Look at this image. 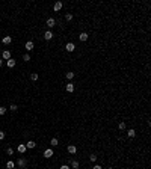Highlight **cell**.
I'll return each mask as SVG.
<instances>
[{"instance_id":"6da1fadb","label":"cell","mask_w":151,"mask_h":169,"mask_svg":"<svg viewBox=\"0 0 151 169\" xmlns=\"http://www.w3.org/2000/svg\"><path fill=\"white\" fill-rule=\"evenodd\" d=\"M65 50H66V52H70V53H72V52H74V50H76V46H74V42H68V44H66V46H65Z\"/></svg>"},{"instance_id":"7a4b0ae2","label":"cell","mask_w":151,"mask_h":169,"mask_svg":"<svg viewBox=\"0 0 151 169\" xmlns=\"http://www.w3.org/2000/svg\"><path fill=\"white\" fill-rule=\"evenodd\" d=\"M2 59L3 60L11 59V52H9V50H3V52H2Z\"/></svg>"},{"instance_id":"3957f363","label":"cell","mask_w":151,"mask_h":169,"mask_svg":"<svg viewBox=\"0 0 151 169\" xmlns=\"http://www.w3.org/2000/svg\"><path fill=\"white\" fill-rule=\"evenodd\" d=\"M17 165H18L20 168H26L27 166V160L26 159H18L17 160Z\"/></svg>"},{"instance_id":"277c9868","label":"cell","mask_w":151,"mask_h":169,"mask_svg":"<svg viewBox=\"0 0 151 169\" xmlns=\"http://www.w3.org/2000/svg\"><path fill=\"white\" fill-rule=\"evenodd\" d=\"M66 151H68L70 154H76L77 148H76V145H68V146H66Z\"/></svg>"},{"instance_id":"5b68a950","label":"cell","mask_w":151,"mask_h":169,"mask_svg":"<svg viewBox=\"0 0 151 169\" xmlns=\"http://www.w3.org/2000/svg\"><path fill=\"white\" fill-rule=\"evenodd\" d=\"M44 157H46V159H50V157H53V150H52V148H47L46 151H44Z\"/></svg>"},{"instance_id":"8992f818","label":"cell","mask_w":151,"mask_h":169,"mask_svg":"<svg viewBox=\"0 0 151 169\" xmlns=\"http://www.w3.org/2000/svg\"><path fill=\"white\" fill-rule=\"evenodd\" d=\"M24 48L27 50V52H32V50H33V41H27L24 44Z\"/></svg>"},{"instance_id":"52a82bcc","label":"cell","mask_w":151,"mask_h":169,"mask_svg":"<svg viewBox=\"0 0 151 169\" xmlns=\"http://www.w3.org/2000/svg\"><path fill=\"white\" fill-rule=\"evenodd\" d=\"M17 151L18 153H21V154H24L26 151H27V148H26V145H23V143H20L18 146H17Z\"/></svg>"},{"instance_id":"ba28073f","label":"cell","mask_w":151,"mask_h":169,"mask_svg":"<svg viewBox=\"0 0 151 169\" xmlns=\"http://www.w3.org/2000/svg\"><path fill=\"white\" fill-rule=\"evenodd\" d=\"M60 9H62V2H56L53 5V11H54V12H58V11H60Z\"/></svg>"},{"instance_id":"9c48e42d","label":"cell","mask_w":151,"mask_h":169,"mask_svg":"<svg viewBox=\"0 0 151 169\" xmlns=\"http://www.w3.org/2000/svg\"><path fill=\"white\" fill-rule=\"evenodd\" d=\"M46 24H47V27H50V29H52V27L56 26V20H54V18H48Z\"/></svg>"},{"instance_id":"30bf717a","label":"cell","mask_w":151,"mask_h":169,"mask_svg":"<svg viewBox=\"0 0 151 169\" xmlns=\"http://www.w3.org/2000/svg\"><path fill=\"white\" fill-rule=\"evenodd\" d=\"M65 89H66V92H70V94H71V92H74V84H72L71 82H70V83H66Z\"/></svg>"},{"instance_id":"8fae6325","label":"cell","mask_w":151,"mask_h":169,"mask_svg":"<svg viewBox=\"0 0 151 169\" xmlns=\"http://www.w3.org/2000/svg\"><path fill=\"white\" fill-rule=\"evenodd\" d=\"M53 38V32H50V30H47L46 33H44V39L46 41H50V39Z\"/></svg>"},{"instance_id":"7c38bea8","label":"cell","mask_w":151,"mask_h":169,"mask_svg":"<svg viewBox=\"0 0 151 169\" xmlns=\"http://www.w3.org/2000/svg\"><path fill=\"white\" fill-rule=\"evenodd\" d=\"M15 64H17V62H15L12 58L6 60V65H8V68H14V66H15Z\"/></svg>"},{"instance_id":"4fadbf2b","label":"cell","mask_w":151,"mask_h":169,"mask_svg":"<svg viewBox=\"0 0 151 169\" xmlns=\"http://www.w3.org/2000/svg\"><path fill=\"white\" fill-rule=\"evenodd\" d=\"M88 38H89V35H88L86 32H82L80 35H79V39H80V41H83V42H85V41H86Z\"/></svg>"},{"instance_id":"5bb4252c","label":"cell","mask_w":151,"mask_h":169,"mask_svg":"<svg viewBox=\"0 0 151 169\" xmlns=\"http://www.w3.org/2000/svg\"><path fill=\"white\" fill-rule=\"evenodd\" d=\"M2 42L5 44V46H8V44H11V42H12V36H5V38L2 39Z\"/></svg>"},{"instance_id":"9a60e30c","label":"cell","mask_w":151,"mask_h":169,"mask_svg":"<svg viewBox=\"0 0 151 169\" xmlns=\"http://www.w3.org/2000/svg\"><path fill=\"white\" fill-rule=\"evenodd\" d=\"M35 146H36V143L33 142V140H29V142L26 143V148H27V150H33Z\"/></svg>"},{"instance_id":"2e32d148","label":"cell","mask_w":151,"mask_h":169,"mask_svg":"<svg viewBox=\"0 0 151 169\" xmlns=\"http://www.w3.org/2000/svg\"><path fill=\"white\" fill-rule=\"evenodd\" d=\"M14 168H15V163L12 160H8L6 162V169H14Z\"/></svg>"},{"instance_id":"e0dca14e","label":"cell","mask_w":151,"mask_h":169,"mask_svg":"<svg viewBox=\"0 0 151 169\" xmlns=\"http://www.w3.org/2000/svg\"><path fill=\"white\" fill-rule=\"evenodd\" d=\"M79 166H80V163L77 162V160H72V162H71V168H72V169H79Z\"/></svg>"},{"instance_id":"ac0fdd59","label":"cell","mask_w":151,"mask_h":169,"mask_svg":"<svg viewBox=\"0 0 151 169\" xmlns=\"http://www.w3.org/2000/svg\"><path fill=\"white\" fill-rule=\"evenodd\" d=\"M127 136H128V137H135V136H136V131L133 130V128H130V130L127 131Z\"/></svg>"},{"instance_id":"d6986e66","label":"cell","mask_w":151,"mask_h":169,"mask_svg":"<svg viewBox=\"0 0 151 169\" xmlns=\"http://www.w3.org/2000/svg\"><path fill=\"white\" fill-rule=\"evenodd\" d=\"M58 143H59V140H58V137H53L52 140H50V145H52V146H58Z\"/></svg>"},{"instance_id":"ffe728a7","label":"cell","mask_w":151,"mask_h":169,"mask_svg":"<svg viewBox=\"0 0 151 169\" xmlns=\"http://www.w3.org/2000/svg\"><path fill=\"white\" fill-rule=\"evenodd\" d=\"M65 77L68 78V80H71V78L74 77V72H72V71H68V72H66V74H65Z\"/></svg>"},{"instance_id":"44dd1931","label":"cell","mask_w":151,"mask_h":169,"mask_svg":"<svg viewBox=\"0 0 151 169\" xmlns=\"http://www.w3.org/2000/svg\"><path fill=\"white\" fill-rule=\"evenodd\" d=\"M30 80L32 82H36L38 80V74H36V72H32V74H30Z\"/></svg>"},{"instance_id":"7402d4cb","label":"cell","mask_w":151,"mask_h":169,"mask_svg":"<svg viewBox=\"0 0 151 169\" xmlns=\"http://www.w3.org/2000/svg\"><path fill=\"white\" fill-rule=\"evenodd\" d=\"M118 128H119V130H125V122L121 121V122L118 124Z\"/></svg>"},{"instance_id":"603a6c76","label":"cell","mask_w":151,"mask_h":169,"mask_svg":"<svg viewBox=\"0 0 151 169\" xmlns=\"http://www.w3.org/2000/svg\"><path fill=\"white\" fill-rule=\"evenodd\" d=\"M23 60H24V62H29V60H30V54H29V53H26V54L23 56Z\"/></svg>"},{"instance_id":"cb8c5ba5","label":"cell","mask_w":151,"mask_h":169,"mask_svg":"<svg viewBox=\"0 0 151 169\" xmlns=\"http://www.w3.org/2000/svg\"><path fill=\"white\" fill-rule=\"evenodd\" d=\"M65 20H66V21H71V20H72V14H70V12L65 14Z\"/></svg>"},{"instance_id":"d4e9b609","label":"cell","mask_w":151,"mask_h":169,"mask_svg":"<svg viewBox=\"0 0 151 169\" xmlns=\"http://www.w3.org/2000/svg\"><path fill=\"white\" fill-rule=\"evenodd\" d=\"M97 159H98V157H97V156H95V154H91V156H89V160H91V162H92V163H94V162H95V160H97Z\"/></svg>"},{"instance_id":"484cf974","label":"cell","mask_w":151,"mask_h":169,"mask_svg":"<svg viewBox=\"0 0 151 169\" xmlns=\"http://www.w3.org/2000/svg\"><path fill=\"white\" fill-rule=\"evenodd\" d=\"M17 109H18V107H17V104H11V106H9V110H11V112H15Z\"/></svg>"},{"instance_id":"4316f807","label":"cell","mask_w":151,"mask_h":169,"mask_svg":"<svg viewBox=\"0 0 151 169\" xmlns=\"http://www.w3.org/2000/svg\"><path fill=\"white\" fill-rule=\"evenodd\" d=\"M6 153H8L9 156H12V154H14V148H11V146H9V148H6Z\"/></svg>"},{"instance_id":"83f0119b","label":"cell","mask_w":151,"mask_h":169,"mask_svg":"<svg viewBox=\"0 0 151 169\" xmlns=\"http://www.w3.org/2000/svg\"><path fill=\"white\" fill-rule=\"evenodd\" d=\"M6 113V107H3V106H0V115H5Z\"/></svg>"},{"instance_id":"f1b7e54d","label":"cell","mask_w":151,"mask_h":169,"mask_svg":"<svg viewBox=\"0 0 151 169\" xmlns=\"http://www.w3.org/2000/svg\"><path fill=\"white\" fill-rule=\"evenodd\" d=\"M5 139V131H0V140Z\"/></svg>"},{"instance_id":"f546056e","label":"cell","mask_w":151,"mask_h":169,"mask_svg":"<svg viewBox=\"0 0 151 169\" xmlns=\"http://www.w3.org/2000/svg\"><path fill=\"white\" fill-rule=\"evenodd\" d=\"M59 169H70V166H68V165H62V166H60Z\"/></svg>"},{"instance_id":"4dcf8cb0","label":"cell","mask_w":151,"mask_h":169,"mask_svg":"<svg viewBox=\"0 0 151 169\" xmlns=\"http://www.w3.org/2000/svg\"><path fill=\"white\" fill-rule=\"evenodd\" d=\"M92 169H103V168L100 166V165H94V168H92Z\"/></svg>"},{"instance_id":"1f68e13d","label":"cell","mask_w":151,"mask_h":169,"mask_svg":"<svg viewBox=\"0 0 151 169\" xmlns=\"http://www.w3.org/2000/svg\"><path fill=\"white\" fill-rule=\"evenodd\" d=\"M3 65V59H0V66H2Z\"/></svg>"}]
</instances>
